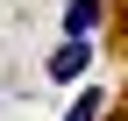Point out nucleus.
Listing matches in <instances>:
<instances>
[{
    "mask_svg": "<svg viewBox=\"0 0 128 121\" xmlns=\"http://www.w3.org/2000/svg\"><path fill=\"white\" fill-rule=\"evenodd\" d=\"M86 64H92L86 36H64V50L50 57V78H57V86H71V78H86Z\"/></svg>",
    "mask_w": 128,
    "mask_h": 121,
    "instance_id": "obj_1",
    "label": "nucleus"
},
{
    "mask_svg": "<svg viewBox=\"0 0 128 121\" xmlns=\"http://www.w3.org/2000/svg\"><path fill=\"white\" fill-rule=\"evenodd\" d=\"M100 7L107 0H64V36H92L100 28Z\"/></svg>",
    "mask_w": 128,
    "mask_h": 121,
    "instance_id": "obj_2",
    "label": "nucleus"
},
{
    "mask_svg": "<svg viewBox=\"0 0 128 121\" xmlns=\"http://www.w3.org/2000/svg\"><path fill=\"white\" fill-rule=\"evenodd\" d=\"M64 121H107V93H100V86H86V93L71 100V114H64Z\"/></svg>",
    "mask_w": 128,
    "mask_h": 121,
    "instance_id": "obj_3",
    "label": "nucleus"
}]
</instances>
